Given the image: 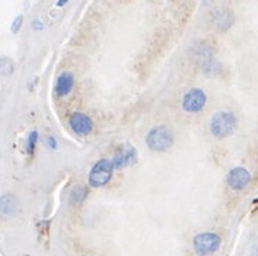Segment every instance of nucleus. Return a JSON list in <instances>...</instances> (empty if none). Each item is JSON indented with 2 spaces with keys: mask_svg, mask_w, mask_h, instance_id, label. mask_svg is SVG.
<instances>
[{
  "mask_svg": "<svg viewBox=\"0 0 258 256\" xmlns=\"http://www.w3.org/2000/svg\"><path fill=\"white\" fill-rule=\"evenodd\" d=\"M211 133L218 138V139H225L228 136H231L236 129V116L232 112L228 110H221L216 112L211 119L209 123Z\"/></svg>",
  "mask_w": 258,
  "mask_h": 256,
  "instance_id": "f257e3e1",
  "label": "nucleus"
},
{
  "mask_svg": "<svg viewBox=\"0 0 258 256\" xmlns=\"http://www.w3.org/2000/svg\"><path fill=\"white\" fill-rule=\"evenodd\" d=\"M147 146L154 152H165L168 151L173 143H174V135L173 130L168 126H155L145 136Z\"/></svg>",
  "mask_w": 258,
  "mask_h": 256,
  "instance_id": "f03ea898",
  "label": "nucleus"
},
{
  "mask_svg": "<svg viewBox=\"0 0 258 256\" xmlns=\"http://www.w3.org/2000/svg\"><path fill=\"white\" fill-rule=\"evenodd\" d=\"M113 177V165L107 158H102L94 163L89 174V186L92 188H102L110 183Z\"/></svg>",
  "mask_w": 258,
  "mask_h": 256,
  "instance_id": "7ed1b4c3",
  "label": "nucleus"
},
{
  "mask_svg": "<svg viewBox=\"0 0 258 256\" xmlns=\"http://www.w3.org/2000/svg\"><path fill=\"white\" fill-rule=\"evenodd\" d=\"M222 244V239L218 233L215 232H202L193 237V249L199 256H209Z\"/></svg>",
  "mask_w": 258,
  "mask_h": 256,
  "instance_id": "20e7f679",
  "label": "nucleus"
},
{
  "mask_svg": "<svg viewBox=\"0 0 258 256\" xmlns=\"http://www.w3.org/2000/svg\"><path fill=\"white\" fill-rule=\"evenodd\" d=\"M208 96L202 89H190L187 93L183 96L181 107L186 113H199L206 106Z\"/></svg>",
  "mask_w": 258,
  "mask_h": 256,
  "instance_id": "39448f33",
  "label": "nucleus"
},
{
  "mask_svg": "<svg viewBox=\"0 0 258 256\" xmlns=\"http://www.w3.org/2000/svg\"><path fill=\"white\" fill-rule=\"evenodd\" d=\"M110 161L113 169H123L138 161V152L131 143H122L116 148L115 155Z\"/></svg>",
  "mask_w": 258,
  "mask_h": 256,
  "instance_id": "423d86ee",
  "label": "nucleus"
},
{
  "mask_svg": "<svg viewBox=\"0 0 258 256\" xmlns=\"http://www.w3.org/2000/svg\"><path fill=\"white\" fill-rule=\"evenodd\" d=\"M226 183L231 190L242 191L251 183V173L244 166H235L226 175Z\"/></svg>",
  "mask_w": 258,
  "mask_h": 256,
  "instance_id": "0eeeda50",
  "label": "nucleus"
},
{
  "mask_svg": "<svg viewBox=\"0 0 258 256\" xmlns=\"http://www.w3.org/2000/svg\"><path fill=\"white\" fill-rule=\"evenodd\" d=\"M69 125L71 130L79 136H87L93 130V120L90 119V116H87L82 112L71 113L69 117Z\"/></svg>",
  "mask_w": 258,
  "mask_h": 256,
  "instance_id": "6e6552de",
  "label": "nucleus"
},
{
  "mask_svg": "<svg viewBox=\"0 0 258 256\" xmlns=\"http://www.w3.org/2000/svg\"><path fill=\"white\" fill-rule=\"evenodd\" d=\"M74 87V75L71 74L70 71H64L61 72L55 82V93L58 97H66L71 93Z\"/></svg>",
  "mask_w": 258,
  "mask_h": 256,
  "instance_id": "1a4fd4ad",
  "label": "nucleus"
},
{
  "mask_svg": "<svg viewBox=\"0 0 258 256\" xmlns=\"http://www.w3.org/2000/svg\"><path fill=\"white\" fill-rule=\"evenodd\" d=\"M19 210V203L12 194H5L0 197V214L5 217H12Z\"/></svg>",
  "mask_w": 258,
  "mask_h": 256,
  "instance_id": "9d476101",
  "label": "nucleus"
},
{
  "mask_svg": "<svg viewBox=\"0 0 258 256\" xmlns=\"http://www.w3.org/2000/svg\"><path fill=\"white\" fill-rule=\"evenodd\" d=\"M89 196V187L87 186H77L73 188L70 194V204L71 206H80L83 201Z\"/></svg>",
  "mask_w": 258,
  "mask_h": 256,
  "instance_id": "9b49d317",
  "label": "nucleus"
},
{
  "mask_svg": "<svg viewBox=\"0 0 258 256\" xmlns=\"http://www.w3.org/2000/svg\"><path fill=\"white\" fill-rule=\"evenodd\" d=\"M38 140H39V133H38V130H32V132L29 133L28 139H26V152H28L29 156H32V155L35 153Z\"/></svg>",
  "mask_w": 258,
  "mask_h": 256,
  "instance_id": "f8f14e48",
  "label": "nucleus"
},
{
  "mask_svg": "<svg viewBox=\"0 0 258 256\" xmlns=\"http://www.w3.org/2000/svg\"><path fill=\"white\" fill-rule=\"evenodd\" d=\"M15 71V64L11 58L0 57V75H11Z\"/></svg>",
  "mask_w": 258,
  "mask_h": 256,
  "instance_id": "ddd939ff",
  "label": "nucleus"
},
{
  "mask_svg": "<svg viewBox=\"0 0 258 256\" xmlns=\"http://www.w3.org/2000/svg\"><path fill=\"white\" fill-rule=\"evenodd\" d=\"M22 25H24V16H22V15H18V16L13 19L12 26H11V31H12V34H18V32L21 31Z\"/></svg>",
  "mask_w": 258,
  "mask_h": 256,
  "instance_id": "4468645a",
  "label": "nucleus"
},
{
  "mask_svg": "<svg viewBox=\"0 0 258 256\" xmlns=\"http://www.w3.org/2000/svg\"><path fill=\"white\" fill-rule=\"evenodd\" d=\"M47 142H48V146H49L51 149H54V151L57 149V146H58V145H57V140H55L54 136H48Z\"/></svg>",
  "mask_w": 258,
  "mask_h": 256,
  "instance_id": "2eb2a0df",
  "label": "nucleus"
},
{
  "mask_svg": "<svg viewBox=\"0 0 258 256\" xmlns=\"http://www.w3.org/2000/svg\"><path fill=\"white\" fill-rule=\"evenodd\" d=\"M32 29L34 31H42L44 29V24H41V21H34V24H32Z\"/></svg>",
  "mask_w": 258,
  "mask_h": 256,
  "instance_id": "dca6fc26",
  "label": "nucleus"
},
{
  "mask_svg": "<svg viewBox=\"0 0 258 256\" xmlns=\"http://www.w3.org/2000/svg\"><path fill=\"white\" fill-rule=\"evenodd\" d=\"M67 2H69V0H58V2H57V6H58V8H62Z\"/></svg>",
  "mask_w": 258,
  "mask_h": 256,
  "instance_id": "f3484780",
  "label": "nucleus"
},
{
  "mask_svg": "<svg viewBox=\"0 0 258 256\" xmlns=\"http://www.w3.org/2000/svg\"><path fill=\"white\" fill-rule=\"evenodd\" d=\"M83 256H89V255H83Z\"/></svg>",
  "mask_w": 258,
  "mask_h": 256,
  "instance_id": "a211bd4d",
  "label": "nucleus"
}]
</instances>
